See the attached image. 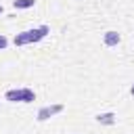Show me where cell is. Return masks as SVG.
<instances>
[{"label": "cell", "mask_w": 134, "mask_h": 134, "mask_svg": "<svg viewBox=\"0 0 134 134\" xmlns=\"http://www.w3.org/2000/svg\"><path fill=\"white\" fill-rule=\"evenodd\" d=\"M117 42H119V36H117L115 31H107V34H105V44H107V46H115Z\"/></svg>", "instance_id": "cell-1"}, {"label": "cell", "mask_w": 134, "mask_h": 134, "mask_svg": "<svg viewBox=\"0 0 134 134\" xmlns=\"http://www.w3.org/2000/svg\"><path fill=\"white\" fill-rule=\"evenodd\" d=\"M27 42H31V40H29V31H25V34H21V36H17V38H15V44H17V46L27 44Z\"/></svg>", "instance_id": "cell-2"}, {"label": "cell", "mask_w": 134, "mask_h": 134, "mask_svg": "<svg viewBox=\"0 0 134 134\" xmlns=\"http://www.w3.org/2000/svg\"><path fill=\"white\" fill-rule=\"evenodd\" d=\"M6 98H8V100H21L23 94H21V90H8V92H6Z\"/></svg>", "instance_id": "cell-3"}, {"label": "cell", "mask_w": 134, "mask_h": 134, "mask_svg": "<svg viewBox=\"0 0 134 134\" xmlns=\"http://www.w3.org/2000/svg\"><path fill=\"white\" fill-rule=\"evenodd\" d=\"M15 6L17 8H29V6H34V0H15Z\"/></svg>", "instance_id": "cell-4"}, {"label": "cell", "mask_w": 134, "mask_h": 134, "mask_svg": "<svg viewBox=\"0 0 134 134\" xmlns=\"http://www.w3.org/2000/svg\"><path fill=\"white\" fill-rule=\"evenodd\" d=\"M21 94H23V98H21V100H34V92H31V90H27V88H25V90H21Z\"/></svg>", "instance_id": "cell-5"}, {"label": "cell", "mask_w": 134, "mask_h": 134, "mask_svg": "<svg viewBox=\"0 0 134 134\" xmlns=\"http://www.w3.org/2000/svg\"><path fill=\"white\" fill-rule=\"evenodd\" d=\"M111 117H113V115L107 113V115H103V117H98V119H103V121H111Z\"/></svg>", "instance_id": "cell-6"}, {"label": "cell", "mask_w": 134, "mask_h": 134, "mask_svg": "<svg viewBox=\"0 0 134 134\" xmlns=\"http://www.w3.org/2000/svg\"><path fill=\"white\" fill-rule=\"evenodd\" d=\"M4 46H6V38H4V36H0V48H4Z\"/></svg>", "instance_id": "cell-7"}, {"label": "cell", "mask_w": 134, "mask_h": 134, "mask_svg": "<svg viewBox=\"0 0 134 134\" xmlns=\"http://www.w3.org/2000/svg\"><path fill=\"white\" fill-rule=\"evenodd\" d=\"M132 94H134V86H132Z\"/></svg>", "instance_id": "cell-8"}, {"label": "cell", "mask_w": 134, "mask_h": 134, "mask_svg": "<svg viewBox=\"0 0 134 134\" xmlns=\"http://www.w3.org/2000/svg\"><path fill=\"white\" fill-rule=\"evenodd\" d=\"M0 13H2V6H0Z\"/></svg>", "instance_id": "cell-9"}]
</instances>
